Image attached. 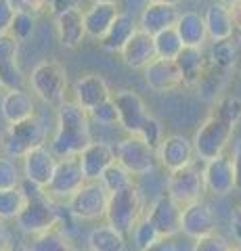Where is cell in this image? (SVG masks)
Instances as JSON below:
<instances>
[{"label":"cell","instance_id":"cell-1","mask_svg":"<svg viewBox=\"0 0 241 251\" xmlns=\"http://www.w3.org/2000/svg\"><path fill=\"white\" fill-rule=\"evenodd\" d=\"M241 120V99L233 97V94H224L216 100L204 124L197 128L195 136H193V151L199 161L214 159L216 155L227 151V147L233 138L237 124Z\"/></svg>","mask_w":241,"mask_h":251},{"label":"cell","instance_id":"cell-2","mask_svg":"<svg viewBox=\"0 0 241 251\" xmlns=\"http://www.w3.org/2000/svg\"><path fill=\"white\" fill-rule=\"evenodd\" d=\"M57 128L51 138L49 149L59 157L78 155L84 147L90 143V115L86 109H82L76 100L63 99L57 105Z\"/></svg>","mask_w":241,"mask_h":251},{"label":"cell","instance_id":"cell-3","mask_svg":"<svg viewBox=\"0 0 241 251\" xmlns=\"http://www.w3.org/2000/svg\"><path fill=\"white\" fill-rule=\"evenodd\" d=\"M19 186L23 195H26L21 211L15 216V222H17L21 232L32 237V234H38L61 224L63 216H61V211L57 207V201L49 197L42 186H36L32 182H27V180H23Z\"/></svg>","mask_w":241,"mask_h":251},{"label":"cell","instance_id":"cell-4","mask_svg":"<svg viewBox=\"0 0 241 251\" xmlns=\"http://www.w3.org/2000/svg\"><path fill=\"white\" fill-rule=\"evenodd\" d=\"M145 216V197L134 182L109 193L105 220L122 234H130L132 226Z\"/></svg>","mask_w":241,"mask_h":251},{"label":"cell","instance_id":"cell-5","mask_svg":"<svg viewBox=\"0 0 241 251\" xmlns=\"http://www.w3.org/2000/svg\"><path fill=\"white\" fill-rule=\"evenodd\" d=\"M29 88L46 105H59L67 90V69L59 61H42L27 77Z\"/></svg>","mask_w":241,"mask_h":251},{"label":"cell","instance_id":"cell-6","mask_svg":"<svg viewBox=\"0 0 241 251\" xmlns=\"http://www.w3.org/2000/svg\"><path fill=\"white\" fill-rule=\"evenodd\" d=\"M0 143H2V151L6 157L21 159L34 147H40L46 143V126L36 115L9 124V128H6L4 136L0 138Z\"/></svg>","mask_w":241,"mask_h":251},{"label":"cell","instance_id":"cell-7","mask_svg":"<svg viewBox=\"0 0 241 251\" xmlns=\"http://www.w3.org/2000/svg\"><path fill=\"white\" fill-rule=\"evenodd\" d=\"M166 191L176 203L187 205V203L204 199V195L208 193L206 180H204V168L195 161L187 163V166L168 172V182Z\"/></svg>","mask_w":241,"mask_h":251},{"label":"cell","instance_id":"cell-8","mask_svg":"<svg viewBox=\"0 0 241 251\" xmlns=\"http://www.w3.org/2000/svg\"><path fill=\"white\" fill-rule=\"evenodd\" d=\"M109 191L101 180H86L78 191L67 199V211L80 220L105 218Z\"/></svg>","mask_w":241,"mask_h":251},{"label":"cell","instance_id":"cell-9","mask_svg":"<svg viewBox=\"0 0 241 251\" xmlns=\"http://www.w3.org/2000/svg\"><path fill=\"white\" fill-rule=\"evenodd\" d=\"M113 151H115V161L122 163L132 176L149 174L155 168V161H158V151L136 134H128L124 140H120L113 147Z\"/></svg>","mask_w":241,"mask_h":251},{"label":"cell","instance_id":"cell-10","mask_svg":"<svg viewBox=\"0 0 241 251\" xmlns=\"http://www.w3.org/2000/svg\"><path fill=\"white\" fill-rule=\"evenodd\" d=\"M84 182H86V178L82 174V166L78 155L59 157L55 172H53L49 184L44 186V193L55 201H67Z\"/></svg>","mask_w":241,"mask_h":251},{"label":"cell","instance_id":"cell-11","mask_svg":"<svg viewBox=\"0 0 241 251\" xmlns=\"http://www.w3.org/2000/svg\"><path fill=\"white\" fill-rule=\"evenodd\" d=\"M115 107H118V115H120V126L128 134H141L147 120L151 117V113L147 111L145 100L141 99V94L132 92V90H118L115 94H111Z\"/></svg>","mask_w":241,"mask_h":251},{"label":"cell","instance_id":"cell-12","mask_svg":"<svg viewBox=\"0 0 241 251\" xmlns=\"http://www.w3.org/2000/svg\"><path fill=\"white\" fill-rule=\"evenodd\" d=\"M181 214L183 205L176 203L168 193L160 195L149 209H145V218L155 226L160 237H174L181 232Z\"/></svg>","mask_w":241,"mask_h":251},{"label":"cell","instance_id":"cell-13","mask_svg":"<svg viewBox=\"0 0 241 251\" xmlns=\"http://www.w3.org/2000/svg\"><path fill=\"white\" fill-rule=\"evenodd\" d=\"M181 232L187 234V237L193 239V241L216 232V214H214L212 205L206 203L204 199L183 205Z\"/></svg>","mask_w":241,"mask_h":251},{"label":"cell","instance_id":"cell-14","mask_svg":"<svg viewBox=\"0 0 241 251\" xmlns=\"http://www.w3.org/2000/svg\"><path fill=\"white\" fill-rule=\"evenodd\" d=\"M26 75L19 67V40L11 31L0 34V86L4 90L23 88Z\"/></svg>","mask_w":241,"mask_h":251},{"label":"cell","instance_id":"cell-15","mask_svg":"<svg viewBox=\"0 0 241 251\" xmlns=\"http://www.w3.org/2000/svg\"><path fill=\"white\" fill-rule=\"evenodd\" d=\"M204 180L206 188L216 197H224L235 191V168H233L231 153H220L214 159L204 161Z\"/></svg>","mask_w":241,"mask_h":251},{"label":"cell","instance_id":"cell-16","mask_svg":"<svg viewBox=\"0 0 241 251\" xmlns=\"http://www.w3.org/2000/svg\"><path fill=\"white\" fill-rule=\"evenodd\" d=\"M21 159H23V180H27V182H32L36 186H42V188L49 184V180L57 166V155L49 147L46 145L34 147Z\"/></svg>","mask_w":241,"mask_h":251},{"label":"cell","instance_id":"cell-17","mask_svg":"<svg viewBox=\"0 0 241 251\" xmlns=\"http://www.w3.org/2000/svg\"><path fill=\"white\" fill-rule=\"evenodd\" d=\"M143 75L147 86L153 92H172L183 86V75L174 59L155 57L151 63L143 67Z\"/></svg>","mask_w":241,"mask_h":251},{"label":"cell","instance_id":"cell-18","mask_svg":"<svg viewBox=\"0 0 241 251\" xmlns=\"http://www.w3.org/2000/svg\"><path fill=\"white\" fill-rule=\"evenodd\" d=\"M158 161L161 168L172 172L187 166V163L195 161V151H193V143L183 134H170L164 136L158 147Z\"/></svg>","mask_w":241,"mask_h":251},{"label":"cell","instance_id":"cell-19","mask_svg":"<svg viewBox=\"0 0 241 251\" xmlns=\"http://www.w3.org/2000/svg\"><path fill=\"white\" fill-rule=\"evenodd\" d=\"M82 166V174L86 180H99L101 174L115 161V151L111 145L99 143V140H90V143L78 153Z\"/></svg>","mask_w":241,"mask_h":251},{"label":"cell","instance_id":"cell-20","mask_svg":"<svg viewBox=\"0 0 241 251\" xmlns=\"http://www.w3.org/2000/svg\"><path fill=\"white\" fill-rule=\"evenodd\" d=\"M111 94L113 92L109 90V84L99 74H84L74 84V100L86 111H90L101 100L109 99Z\"/></svg>","mask_w":241,"mask_h":251},{"label":"cell","instance_id":"cell-21","mask_svg":"<svg viewBox=\"0 0 241 251\" xmlns=\"http://www.w3.org/2000/svg\"><path fill=\"white\" fill-rule=\"evenodd\" d=\"M120 57L124 61V65H128L130 69H143L147 63H151L155 59L153 36L143 29H136L128 38V42L122 46Z\"/></svg>","mask_w":241,"mask_h":251},{"label":"cell","instance_id":"cell-22","mask_svg":"<svg viewBox=\"0 0 241 251\" xmlns=\"http://www.w3.org/2000/svg\"><path fill=\"white\" fill-rule=\"evenodd\" d=\"M55 25L57 36L63 49H78L82 40L86 38V29H84V17L82 11L74 6V9H65L55 15Z\"/></svg>","mask_w":241,"mask_h":251},{"label":"cell","instance_id":"cell-23","mask_svg":"<svg viewBox=\"0 0 241 251\" xmlns=\"http://www.w3.org/2000/svg\"><path fill=\"white\" fill-rule=\"evenodd\" d=\"M178 19V9L174 4H161V2H147L145 9L141 11L138 17V29L147 31V34H160L168 27H174Z\"/></svg>","mask_w":241,"mask_h":251},{"label":"cell","instance_id":"cell-24","mask_svg":"<svg viewBox=\"0 0 241 251\" xmlns=\"http://www.w3.org/2000/svg\"><path fill=\"white\" fill-rule=\"evenodd\" d=\"M0 113H2L6 124H15L21 120L36 115V103L34 97L23 88H11L0 99Z\"/></svg>","mask_w":241,"mask_h":251},{"label":"cell","instance_id":"cell-25","mask_svg":"<svg viewBox=\"0 0 241 251\" xmlns=\"http://www.w3.org/2000/svg\"><path fill=\"white\" fill-rule=\"evenodd\" d=\"M176 65L181 69V75H183V86L187 88H195L201 74L206 69V50L204 46H183V50L176 54Z\"/></svg>","mask_w":241,"mask_h":251},{"label":"cell","instance_id":"cell-26","mask_svg":"<svg viewBox=\"0 0 241 251\" xmlns=\"http://www.w3.org/2000/svg\"><path fill=\"white\" fill-rule=\"evenodd\" d=\"M138 29L136 21L132 19V15L128 13H118V17L111 21V25L107 27V31L99 38V44L103 46L107 52H120L122 46L128 42V38Z\"/></svg>","mask_w":241,"mask_h":251},{"label":"cell","instance_id":"cell-27","mask_svg":"<svg viewBox=\"0 0 241 251\" xmlns=\"http://www.w3.org/2000/svg\"><path fill=\"white\" fill-rule=\"evenodd\" d=\"M118 4H107V2H92L86 11L82 13L84 17V29L86 36L99 40L101 36L111 25V21L118 17Z\"/></svg>","mask_w":241,"mask_h":251},{"label":"cell","instance_id":"cell-28","mask_svg":"<svg viewBox=\"0 0 241 251\" xmlns=\"http://www.w3.org/2000/svg\"><path fill=\"white\" fill-rule=\"evenodd\" d=\"M174 29L185 46H204L208 40L206 21L195 11L178 13V19L174 23Z\"/></svg>","mask_w":241,"mask_h":251},{"label":"cell","instance_id":"cell-29","mask_svg":"<svg viewBox=\"0 0 241 251\" xmlns=\"http://www.w3.org/2000/svg\"><path fill=\"white\" fill-rule=\"evenodd\" d=\"M206 21V31L208 38L212 42L218 40H231L233 34H235V27H233V19L229 13V6L222 2H214L204 15Z\"/></svg>","mask_w":241,"mask_h":251},{"label":"cell","instance_id":"cell-30","mask_svg":"<svg viewBox=\"0 0 241 251\" xmlns=\"http://www.w3.org/2000/svg\"><path fill=\"white\" fill-rule=\"evenodd\" d=\"M23 245H26L27 251H76L72 239L61 228V224L38 234H32L29 241H26Z\"/></svg>","mask_w":241,"mask_h":251},{"label":"cell","instance_id":"cell-31","mask_svg":"<svg viewBox=\"0 0 241 251\" xmlns=\"http://www.w3.org/2000/svg\"><path fill=\"white\" fill-rule=\"evenodd\" d=\"M88 247L92 251H126V239L113 226L103 224L92 228L88 234Z\"/></svg>","mask_w":241,"mask_h":251},{"label":"cell","instance_id":"cell-32","mask_svg":"<svg viewBox=\"0 0 241 251\" xmlns=\"http://www.w3.org/2000/svg\"><path fill=\"white\" fill-rule=\"evenodd\" d=\"M206 57H208L210 65L218 67V69H222V72H231L237 63V46L231 40L212 42L210 50L206 52Z\"/></svg>","mask_w":241,"mask_h":251},{"label":"cell","instance_id":"cell-33","mask_svg":"<svg viewBox=\"0 0 241 251\" xmlns=\"http://www.w3.org/2000/svg\"><path fill=\"white\" fill-rule=\"evenodd\" d=\"M153 44H155V57H160V59H176V54L185 46L174 27H168L164 31H160V34H155Z\"/></svg>","mask_w":241,"mask_h":251},{"label":"cell","instance_id":"cell-34","mask_svg":"<svg viewBox=\"0 0 241 251\" xmlns=\"http://www.w3.org/2000/svg\"><path fill=\"white\" fill-rule=\"evenodd\" d=\"M26 195L21 186L17 188H0V220H11L21 211Z\"/></svg>","mask_w":241,"mask_h":251},{"label":"cell","instance_id":"cell-35","mask_svg":"<svg viewBox=\"0 0 241 251\" xmlns=\"http://www.w3.org/2000/svg\"><path fill=\"white\" fill-rule=\"evenodd\" d=\"M101 182L105 184V188L109 193H113V191H118V188H122V186H126V184H130L132 182V174L122 166V163H118V161H113L109 168H107L103 174H101Z\"/></svg>","mask_w":241,"mask_h":251},{"label":"cell","instance_id":"cell-36","mask_svg":"<svg viewBox=\"0 0 241 251\" xmlns=\"http://www.w3.org/2000/svg\"><path fill=\"white\" fill-rule=\"evenodd\" d=\"M34 25H36V15L26 13V11H15L9 31L21 42V40H27L34 34Z\"/></svg>","mask_w":241,"mask_h":251},{"label":"cell","instance_id":"cell-37","mask_svg":"<svg viewBox=\"0 0 241 251\" xmlns=\"http://www.w3.org/2000/svg\"><path fill=\"white\" fill-rule=\"evenodd\" d=\"M88 115L92 117L95 122L99 124H103V126H115L120 122V115H118V107H115L113 103V99H105V100H101L99 105H95L88 111Z\"/></svg>","mask_w":241,"mask_h":251},{"label":"cell","instance_id":"cell-38","mask_svg":"<svg viewBox=\"0 0 241 251\" xmlns=\"http://www.w3.org/2000/svg\"><path fill=\"white\" fill-rule=\"evenodd\" d=\"M130 234H132V241H134V245H136L138 249L151 245L155 239H160V234H158V230H155V226H153L145 216L138 220L134 226H132Z\"/></svg>","mask_w":241,"mask_h":251},{"label":"cell","instance_id":"cell-39","mask_svg":"<svg viewBox=\"0 0 241 251\" xmlns=\"http://www.w3.org/2000/svg\"><path fill=\"white\" fill-rule=\"evenodd\" d=\"M19 184H21V176L15 159L0 155V188H17Z\"/></svg>","mask_w":241,"mask_h":251},{"label":"cell","instance_id":"cell-40","mask_svg":"<svg viewBox=\"0 0 241 251\" xmlns=\"http://www.w3.org/2000/svg\"><path fill=\"white\" fill-rule=\"evenodd\" d=\"M231 249V243L227 237L216 230L208 237H201V239H195V245H193V251H229Z\"/></svg>","mask_w":241,"mask_h":251},{"label":"cell","instance_id":"cell-41","mask_svg":"<svg viewBox=\"0 0 241 251\" xmlns=\"http://www.w3.org/2000/svg\"><path fill=\"white\" fill-rule=\"evenodd\" d=\"M138 136H141L145 143H149V145L155 149V151H158V147H160V143H161V138H164V136H161V124L151 115L149 120H147L145 128H143V132H141Z\"/></svg>","mask_w":241,"mask_h":251},{"label":"cell","instance_id":"cell-42","mask_svg":"<svg viewBox=\"0 0 241 251\" xmlns=\"http://www.w3.org/2000/svg\"><path fill=\"white\" fill-rule=\"evenodd\" d=\"M13 4L17 11H26L32 15H40L49 9V0H13Z\"/></svg>","mask_w":241,"mask_h":251},{"label":"cell","instance_id":"cell-43","mask_svg":"<svg viewBox=\"0 0 241 251\" xmlns=\"http://www.w3.org/2000/svg\"><path fill=\"white\" fill-rule=\"evenodd\" d=\"M15 11H17V9H15L13 0H0V34L9 31Z\"/></svg>","mask_w":241,"mask_h":251},{"label":"cell","instance_id":"cell-44","mask_svg":"<svg viewBox=\"0 0 241 251\" xmlns=\"http://www.w3.org/2000/svg\"><path fill=\"white\" fill-rule=\"evenodd\" d=\"M141 251H178V245L174 243L172 237H160V239H155L151 245L143 247Z\"/></svg>","mask_w":241,"mask_h":251},{"label":"cell","instance_id":"cell-45","mask_svg":"<svg viewBox=\"0 0 241 251\" xmlns=\"http://www.w3.org/2000/svg\"><path fill=\"white\" fill-rule=\"evenodd\" d=\"M231 157H233V168H235V188L241 191V138L233 145Z\"/></svg>","mask_w":241,"mask_h":251},{"label":"cell","instance_id":"cell-46","mask_svg":"<svg viewBox=\"0 0 241 251\" xmlns=\"http://www.w3.org/2000/svg\"><path fill=\"white\" fill-rule=\"evenodd\" d=\"M231 232H233V239L241 243V205L231 216Z\"/></svg>","mask_w":241,"mask_h":251},{"label":"cell","instance_id":"cell-47","mask_svg":"<svg viewBox=\"0 0 241 251\" xmlns=\"http://www.w3.org/2000/svg\"><path fill=\"white\" fill-rule=\"evenodd\" d=\"M229 13H231L233 27H235V31H241V0H237V2L229 4Z\"/></svg>","mask_w":241,"mask_h":251},{"label":"cell","instance_id":"cell-48","mask_svg":"<svg viewBox=\"0 0 241 251\" xmlns=\"http://www.w3.org/2000/svg\"><path fill=\"white\" fill-rule=\"evenodd\" d=\"M11 243H13L11 232H9V228H6L4 220H0V251H6L11 247Z\"/></svg>","mask_w":241,"mask_h":251},{"label":"cell","instance_id":"cell-49","mask_svg":"<svg viewBox=\"0 0 241 251\" xmlns=\"http://www.w3.org/2000/svg\"><path fill=\"white\" fill-rule=\"evenodd\" d=\"M6 251H27V249H26L23 243H11V247L6 249Z\"/></svg>","mask_w":241,"mask_h":251},{"label":"cell","instance_id":"cell-50","mask_svg":"<svg viewBox=\"0 0 241 251\" xmlns=\"http://www.w3.org/2000/svg\"><path fill=\"white\" fill-rule=\"evenodd\" d=\"M147 2H161V4H178V2H181V0H147Z\"/></svg>","mask_w":241,"mask_h":251},{"label":"cell","instance_id":"cell-51","mask_svg":"<svg viewBox=\"0 0 241 251\" xmlns=\"http://www.w3.org/2000/svg\"><path fill=\"white\" fill-rule=\"evenodd\" d=\"M92 2H107V4H118L120 0H92Z\"/></svg>","mask_w":241,"mask_h":251},{"label":"cell","instance_id":"cell-52","mask_svg":"<svg viewBox=\"0 0 241 251\" xmlns=\"http://www.w3.org/2000/svg\"><path fill=\"white\" fill-rule=\"evenodd\" d=\"M229 251H241V243H237V245H231Z\"/></svg>","mask_w":241,"mask_h":251},{"label":"cell","instance_id":"cell-53","mask_svg":"<svg viewBox=\"0 0 241 251\" xmlns=\"http://www.w3.org/2000/svg\"><path fill=\"white\" fill-rule=\"evenodd\" d=\"M218 2H222V4L229 6V4H233V2H237V0H218Z\"/></svg>","mask_w":241,"mask_h":251},{"label":"cell","instance_id":"cell-54","mask_svg":"<svg viewBox=\"0 0 241 251\" xmlns=\"http://www.w3.org/2000/svg\"><path fill=\"white\" fill-rule=\"evenodd\" d=\"M0 153H2V143H0Z\"/></svg>","mask_w":241,"mask_h":251},{"label":"cell","instance_id":"cell-55","mask_svg":"<svg viewBox=\"0 0 241 251\" xmlns=\"http://www.w3.org/2000/svg\"><path fill=\"white\" fill-rule=\"evenodd\" d=\"M0 88H2V86H0Z\"/></svg>","mask_w":241,"mask_h":251}]
</instances>
